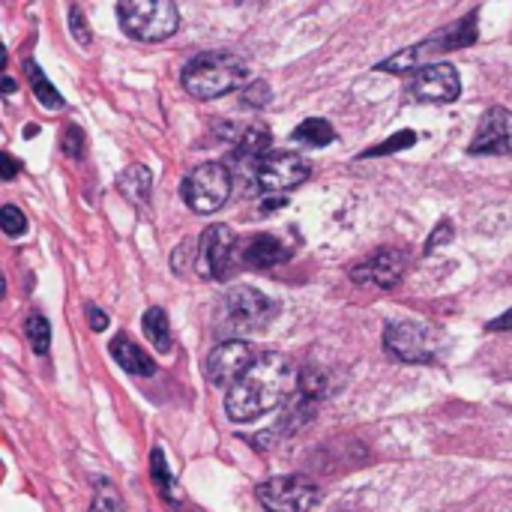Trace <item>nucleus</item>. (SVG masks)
I'll use <instances>...</instances> for the list:
<instances>
[{
    "label": "nucleus",
    "mask_w": 512,
    "mask_h": 512,
    "mask_svg": "<svg viewBox=\"0 0 512 512\" xmlns=\"http://www.w3.org/2000/svg\"><path fill=\"white\" fill-rule=\"evenodd\" d=\"M291 387H294V372L288 357L276 351H264L249 366V372L234 387H228L225 411L234 423H252L270 414L273 408H279L282 399L291 393Z\"/></svg>",
    "instance_id": "nucleus-1"
},
{
    "label": "nucleus",
    "mask_w": 512,
    "mask_h": 512,
    "mask_svg": "<svg viewBox=\"0 0 512 512\" xmlns=\"http://www.w3.org/2000/svg\"><path fill=\"white\" fill-rule=\"evenodd\" d=\"M249 78V63L234 51L195 54L183 69V90L195 99H216L237 90Z\"/></svg>",
    "instance_id": "nucleus-2"
},
{
    "label": "nucleus",
    "mask_w": 512,
    "mask_h": 512,
    "mask_svg": "<svg viewBox=\"0 0 512 512\" xmlns=\"http://www.w3.org/2000/svg\"><path fill=\"white\" fill-rule=\"evenodd\" d=\"M477 18H480L477 12L465 15L462 21L438 30L435 36H429V39H423V42H417V45H411V48H405V51H399L393 57H387L378 69L393 72V75H405V72H417V69L435 63V57H441L447 51H459V48L474 45L477 42Z\"/></svg>",
    "instance_id": "nucleus-3"
},
{
    "label": "nucleus",
    "mask_w": 512,
    "mask_h": 512,
    "mask_svg": "<svg viewBox=\"0 0 512 512\" xmlns=\"http://www.w3.org/2000/svg\"><path fill=\"white\" fill-rule=\"evenodd\" d=\"M117 18L123 33L138 42H162L174 36L180 24L174 0H120Z\"/></svg>",
    "instance_id": "nucleus-4"
},
{
    "label": "nucleus",
    "mask_w": 512,
    "mask_h": 512,
    "mask_svg": "<svg viewBox=\"0 0 512 512\" xmlns=\"http://www.w3.org/2000/svg\"><path fill=\"white\" fill-rule=\"evenodd\" d=\"M384 348L402 363H435L444 348V336L423 321H390L384 330Z\"/></svg>",
    "instance_id": "nucleus-5"
},
{
    "label": "nucleus",
    "mask_w": 512,
    "mask_h": 512,
    "mask_svg": "<svg viewBox=\"0 0 512 512\" xmlns=\"http://www.w3.org/2000/svg\"><path fill=\"white\" fill-rule=\"evenodd\" d=\"M231 186H234V180H231V171L225 165L204 162L192 174H186L180 192H183V201L189 210L210 216V213L225 207V201L231 198Z\"/></svg>",
    "instance_id": "nucleus-6"
},
{
    "label": "nucleus",
    "mask_w": 512,
    "mask_h": 512,
    "mask_svg": "<svg viewBox=\"0 0 512 512\" xmlns=\"http://www.w3.org/2000/svg\"><path fill=\"white\" fill-rule=\"evenodd\" d=\"M276 312L279 306L249 285L231 288L225 294V327H231L234 333H255L267 327L276 318Z\"/></svg>",
    "instance_id": "nucleus-7"
},
{
    "label": "nucleus",
    "mask_w": 512,
    "mask_h": 512,
    "mask_svg": "<svg viewBox=\"0 0 512 512\" xmlns=\"http://www.w3.org/2000/svg\"><path fill=\"white\" fill-rule=\"evenodd\" d=\"M321 492L309 477L288 474V477H273L258 486V501L267 512H309L318 504Z\"/></svg>",
    "instance_id": "nucleus-8"
},
{
    "label": "nucleus",
    "mask_w": 512,
    "mask_h": 512,
    "mask_svg": "<svg viewBox=\"0 0 512 512\" xmlns=\"http://www.w3.org/2000/svg\"><path fill=\"white\" fill-rule=\"evenodd\" d=\"M312 177V165L300 153H267L255 168V183L267 195H282Z\"/></svg>",
    "instance_id": "nucleus-9"
},
{
    "label": "nucleus",
    "mask_w": 512,
    "mask_h": 512,
    "mask_svg": "<svg viewBox=\"0 0 512 512\" xmlns=\"http://www.w3.org/2000/svg\"><path fill=\"white\" fill-rule=\"evenodd\" d=\"M237 249H240L237 237H234V231L228 225H210L198 237V261H195L198 276H204V279H228Z\"/></svg>",
    "instance_id": "nucleus-10"
},
{
    "label": "nucleus",
    "mask_w": 512,
    "mask_h": 512,
    "mask_svg": "<svg viewBox=\"0 0 512 512\" xmlns=\"http://www.w3.org/2000/svg\"><path fill=\"white\" fill-rule=\"evenodd\" d=\"M258 360L255 348L243 339H228L222 345H216L204 363V372H207V381L216 384V387H234L246 372L249 366Z\"/></svg>",
    "instance_id": "nucleus-11"
},
{
    "label": "nucleus",
    "mask_w": 512,
    "mask_h": 512,
    "mask_svg": "<svg viewBox=\"0 0 512 512\" xmlns=\"http://www.w3.org/2000/svg\"><path fill=\"white\" fill-rule=\"evenodd\" d=\"M411 93L417 102H435V105H450L462 93V81L456 66L450 63H429L414 72Z\"/></svg>",
    "instance_id": "nucleus-12"
},
{
    "label": "nucleus",
    "mask_w": 512,
    "mask_h": 512,
    "mask_svg": "<svg viewBox=\"0 0 512 512\" xmlns=\"http://www.w3.org/2000/svg\"><path fill=\"white\" fill-rule=\"evenodd\" d=\"M405 252L402 249H378L369 258H363L357 267H351V279L357 285H375V288H396L405 276Z\"/></svg>",
    "instance_id": "nucleus-13"
},
{
    "label": "nucleus",
    "mask_w": 512,
    "mask_h": 512,
    "mask_svg": "<svg viewBox=\"0 0 512 512\" xmlns=\"http://www.w3.org/2000/svg\"><path fill=\"white\" fill-rule=\"evenodd\" d=\"M471 153H512V111L510 108H489L474 141Z\"/></svg>",
    "instance_id": "nucleus-14"
},
{
    "label": "nucleus",
    "mask_w": 512,
    "mask_h": 512,
    "mask_svg": "<svg viewBox=\"0 0 512 512\" xmlns=\"http://www.w3.org/2000/svg\"><path fill=\"white\" fill-rule=\"evenodd\" d=\"M237 258L246 267H252V270H270V267L288 261L291 258V249L279 237H273V234H258V237H249L237 249Z\"/></svg>",
    "instance_id": "nucleus-15"
},
{
    "label": "nucleus",
    "mask_w": 512,
    "mask_h": 512,
    "mask_svg": "<svg viewBox=\"0 0 512 512\" xmlns=\"http://www.w3.org/2000/svg\"><path fill=\"white\" fill-rule=\"evenodd\" d=\"M111 357L129 375H138V378H153L156 375L153 357L144 348H138L129 336H114L111 339Z\"/></svg>",
    "instance_id": "nucleus-16"
},
{
    "label": "nucleus",
    "mask_w": 512,
    "mask_h": 512,
    "mask_svg": "<svg viewBox=\"0 0 512 512\" xmlns=\"http://www.w3.org/2000/svg\"><path fill=\"white\" fill-rule=\"evenodd\" d=\"M231 141L237 144V153H234V156H237L240 162L258 165V162L267 156V150H270V144H273V135H270L267 126H246V129L234 132Z\"/></svg>",
    "instance_id": "nucleus-17"
},
{
    "label": "nucleus",
    "mask_w": 512,
    "mask_h": 512,
    "mask_svg": "<svg viewBox=\"0 0 512 512\" xmlns=\"http://www.w3.org/2000/svg\"><path fill=\"white\" fill-rule=\"evenodd\" d=\"M117 189L132 201V204H147L150 201V189H153V174L147 165H129L120 177H117Z\"/></svg>",
    "instance_id": "nucleus-18"
},
{
    "label": "nucleus",
    "mask_w": 512,
    "mask_h": 512,
    "mask_svg": "<svg viewBox=\"0 0 512 512\" xmlns=\"http://www.w3.org/2000/svg\"><path fill=\"white\" fill-rule=\"evenodd\" d=\"M141 327H144L147 342H150L159 354H168V351H171V324H168L165 309H159V306L147 309L144 318H141Z\"/></svg>",
    "instance_id": "nucleus-19"
},
{
    "label": "nucleus",
    "mask_w": 512,
    "mask_h": 512,
    "mask_svg": "<svg viewBox=\"0 0 512 512\" xmlns=\"http://www.w3.org/2000/svg\"><path fill=\"white\" fill-rule=\"evenodd\" d=\"M24 69H27L30 87H33V93H36V99H39V105H42V108L57 111V108H63V105H66V102H63V96L57 93V87L42 75V69H39L33 60H24Z\"/></svg>",
    "instance_id": "nucleus-20"
},
{
    "label": "nucleus",
    "mask_w": 512,
    "mask_h": 512,
    "mask_svg": "<svg viewBox=\"0 0 512 512\" xmlns=\"http://www.w3.org/2000/svg\"><path fill=\"white\" fill-rule=\"evenodd\" d=\"M297 144H309V147H327L333 138H336V132H333V126L324 120V117H309V120H303L297 129H294V135H291Z\"/></svg>",
    "instance_id": "nucleus-21"
},
{
    "label": "nucleus",
    "mask_w": 512,
    "mask_h": 512,
    "mask_svg": "<svg viewBox=\"0 0 512 512\" xmlns=\"http://www.w3.org/2000/svg\"><path fill=\"white\" fill-rule=\"evenodd\" d=\"M297 384H300V393L306 399H327L333 393V387H336L333 375L327 369H318V366H306L300 372V381Z\"/></svg>",
    "instance_id": "nucleus-22"
},
{
    "label": "nucleus",
    "mask_w": 512,
    "mask_h": 512,
    "mask_svg": "<svg viewBox=\"0 0 512 512\" xmlns=\"http://www.w3.org/2000/svg\"><path fill=\"white\" fill-rule=\"evenodd\" d=\"M150 477H153L159 495H162L165 501L177 504V483H174V477H171V471H168V459H165V453H162L159 447L150 453Z\"/></svg>",
    "instance_id": "nucleus-23"
},
{
    "label": "nucleus",
    "mask_w": 512,
    "mask_h": 512,
    "mask_svg": "<svg viewBox=\"0 0 512 512\" xmlns=\"http://www.w3.org/2000/svg\"><path fill=\"white\" fill-rule=\"evenodd\" d=\"M24 336H27V342H30V348L36 354H48V348H51V324L39 312H33L24 321Z\"/></svg>",
    "instance_id": "nucleus-24"
},
{
    "label": "nucleus",
    "mask_w": 512,
    "mask_h": 512,
    "mask_svg": "<svg viewBox=\"0 0 512 512\" xmlns=\"http://www.w3.org/2000/svg\"><path fill=\"white\" fill-rule=\"evenodd\" d=\"M96 498H93V507L90 512H123V501L117 495V489L108 483V480H96Z\"/></svg>",
    "instance_id": "nucleus-25"
},
{
    "label": "nucleus",
    "mask_w": 512,
    "mask_h": 512,
    "mask_svg": "<svg viewBox=\"0 0 512 512\" xmlns=\"http://www.w3.org/2000/svg\"><path fill=\"white\" fill-rule=\"evenodd\" d=\"M414 141H417V132H414V129H405V132H396L393 138H387L381 147H372V150H366L363 156H366V159H369V156H387V153H396V150L414 147Z\"/></svg>",
    "instance_id": "nucleus-26"
},
{
    "label": "nucleus",
    "mask_w": 512,
    "mask_h": 512,
    "mask_svg": "<svg viewBox=\"0 0 512 512\" xmlns=\"http://www.w3.org/2000/svg\"><path fill=\"white\" fill-rule=\"evenodd\" d=\"M0 228H3L6 237H21L27 231V219H24V213L15 204H6L0 210Z\"/></svg>",
    "instance_id": "nucleus-27"
},
{
    "label": "nucleus",
    "mask_w": 512,
    "mask_h": 512,
    "mask_svg": "<svg viewBox=\"0 0 512 512\" xmlns=\"http://www.w3.org/2000/svg\"><path fill=\"white\" fill-rule=\"evenodd\" d=\"M63 153L72 156V159L84 156V132L78 126H66L63 129Z\"/></svg>",
    "instance_id": "nucleus-28"
},
{
    "label": "nucleus",
    "mask_w": 512,
    "mask_h": 512,
    "mask_svg": "<svg viewBox=\"0 0 512 512\" xmlns=\"http://www.w3.org/2000/svg\"><path fill=\"white\" fill-rule=\"evenodd\" d=\"M267 102H270V84L255 81V84H249V87L243 90V105H249V108H264Z\"/></svg>",
    "instance_id": "nucleus-29"
},
{
    "label": "nucleus",
    "mask_w": 512,
    "mask_h": 512,
    "mask_svg": "<svg viewBox=\"0 0 512 512\" xmlns=\"http://www.w3.org/2000/svg\"><path fill=\"white\" fill-rule=\"evenodd\" d=\"M450 237H453V222H450V219H441V225L432 231V237H429V243H426V252H435V249L444 246Z\"/></svg>",
    "instance_id": "nucleus-30"
},
{
    "label": "nucleus",
    "mask_w": 512,
    "mask_h": 512,
    "mask_svg": "<svg viewBox=\"0 0 512 512\" xmlns=\"http://www.w3.org/2000/svg\"><path fill=\"white\" fill-rule=\"evenodd\" d=\"M69 30L78 36L81 45H90V30H87V21H84L81 9H72V12H69Z\"/></svg>",
    "instance_id": "nucleus-31"
},
{
    "label": "nucleus",
    "mask_w": 512,
    "mask_h": 512,
    "mask_svg": "<svg viewBox=\"0 0 512 512\" xmlns=\"http://www.w3.org/2000/svg\"><path fill=\"white\" fill-rule=\"evenodd\" d=\"M87 324H90V330L102 333L108 327V315L102 309H96V306H87Z\"/></svg>",
    "instance_id": "nucleus-32"
},
{
    "label": "nucleus",
    "mask_w": 512,
    "mask_h": 512,
    "mask_svg": "<svg viewBox=\"0 0 512 512\" xmlns=\"http://www.w3.org/2000/svg\"><path fill=\"white\" fill-rule=\"evenodd\" d=\"M288 204V198L285 195H273V198H267V201H261V213H270V210H279V207H285Z\"/></svg>",
    "instance_id": "nucleus-33"
},
{
    "label": "nucleus",
    "mask_w": 512,
    "mask_h": 512,
    "mask_svg": "<svg viewBox=\"0 0 512 512\" xmlns=\"http://www.w3.org/2000/svg\"><path fill=\"white\" fill-rule=\"evenodd\" d=\"M489 330H512V309L510 312H504L501 318H495V321L489 324Z\"/></svg>",
    "instance_id": "nucleus-34"
},
{
    "label": "nucleus",
    "mask_w": 512,
    "mask_h": 512,
    "mask_svg": "<svg viewBox=\"0 0 512 512\" xmlns=\"http://www.w3.org/2000/svg\"><path fill=\"white\" fill-rule=\"evenodd\" d=\"M3 165H6V168H3V180H12V177H15V159H12L9 153H3Z\"/></svg>",
    "instance_id": "nucleus-35"
},
{
    "label": "nucleus",
    "mask_w": 512,
    "mask_h": 512,
    "mask_svg": "<svg viewBox=\"0 0 512 512\" xmlns=\"http://www.w3.org/2000/svg\"><path fill=\"white\" fill-rule=\"evenodd\" d=\"M3 90H6V93H12V90H15V84H12V78H3Z\"/></svg>",
    "instance_id": "nucleus-36"
}]
</instances>
